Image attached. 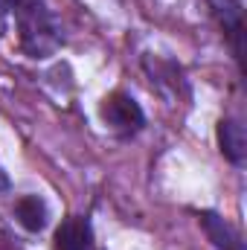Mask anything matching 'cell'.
Wrapping results in <instances>:
<instances>
[{
	"label": "cell",
	"instance_id": "obj_10",
	"mask_svg": "<svg viewBox=\"0 0 247 250\" xmlns=\"http://www.w3.org/2000/svg\"><path fill=\"white\" fill-rule=\"evenodd\" d=\"M6 3H9L12 9H18V6H21V3H26V0H6Z\"/></svg>",
	"mask_w": 247,
	"mask_h": 250
},
{
	"label": "cell",
	"instance_id": "obj_8",
	"mask_svg": "<svg viewBox=\"0 0 247 250\" xmlns=\"http://www.w3.org/2000/svg\"><path fill=\"white\" fill-rule=\"evenodd\" d=\"M0 250H18V248H15V245H12V242H9V239L0 233Z\"/></svg>",
	"mask_w": 247,
	"mask_h": 250
},
{
	"label": "cell",
	"instance_id": "obj_2",
	"mask_svg": "<svg viewBox=\"0 0 247 250\" xmlns=\"http://www.w3.org/2000/svg\"><path fill=\"white\" fill-rule=\"evenodd\" d=\"M102 117H105V123L111 125V128L125 131V134L143 128V123H145L143 108H140L128 93H111V96L105 99V105H102Z\"/></svg>",
	"mask_w": 247,
	"mask_h": 250
},
{
	"label": "cell",
	"instance_id": "obj_9",
	"mask_svg": "<svg viewBox=\"0 0 247 250\" xmlns=\"http://www.w3.org/2000/svg\"><path fill=\"white\" fill-rule=\"evenodd\" d=\"M9 187V181H6V175H3V169H0V189H6Z\"/></svg>",
	"mask_w": 247,
	"mask_h": 250
},
{
	"label": "cell",
	"instance_id": "obj_3",
	"mask_svg": "<svg viewBox=\"0 0 247 250\" xmlns=\"http://www.w3.org/2000/svg\"><path fill=\"white\" fill-rule=\"evenodd\" d=\"M93 248V230L87 218L70 215L64 218L62 227L56 230V250H90Z\"/></svg>",
	"mask_w": 247,
	"mask_h": 250
},
{
	"label": "cell",
	"instance_id": "obj_4",
	"mask_svg": "<svg viewBox=\"0 0 247 250\" xmlns=\"http://www.w3.org/2000/svg\"><path fill=\"white\" fill-rule=\"evenodd\" d=\"M218 146H221V154L242 166L245 163V151H247V137H245V128L236 123V120H221L218 123Z\"/></svg>",
	"mask_w": 247,
	"mask_h": 250
},
{
	"label": "cell",
	"instance_id": "obj_6",
	"mask_svg": "<svg viewBox=\"0 0 247 250\" xmlns=\"http://www.w3.org/2000/svg\"><path fill=\"white\" fill-rule=\"evenodd\" d=\"M15 215H18V221H21L29 233H38V230L47 227L50 209H47V204H44L38 195H26V198H21V201L15 204Z\"/></svg>",
	"mask_w": 247,
	"mask_h": 250
},
{
	"label": "cell",
	"instance_id": "obj_1",
	"mask_svg": "<svg viewBox=\"0 0 247 250\" xmlns=\"http://www.w3.org/2000/svg\"><path fill=\"white\" fill-rule=\"evenodd\" d=\"M18 29H21V47L32 59H47L59 47V32L50 18V12L41 6V0H26L18 9Z\"/></svg>",
	"mask_w": 247,
	"mask_h": 250
},
{
	"label": "cell",
	"instance_id": "obj_5",
	"mask_svg": "<svg viewBox=\"0 0 247 250\" xmlns=\"http://www.w3.org/2000/svg\"><path fill=\"white\" fill-rule=\"evenodd\" d=\"M201 227H204V233L209 236V242L215 245V248L221 250H245L242 245V236L221 218V215H215V212H201Z\"/></svg>",
	"mask_w": 247,
	"mask_h": 250
},
{
	"label": "cell",
	"instance_id": "obj_11",
	"mask_svg": "<svg viewBox=\"0 0 247 250\" xmlns=\"http://www.w3.org/2000/svg\"><path fill=\"white\" fill-rule=\"evenodd\" d=\"M0 26H3V9H0Z\"/></svg>",
	"mask_w": 247,
	"mask_h": 250
},
{
	"label": "cell",
	"instance_id": "obj_7",
	"mask_svg": "<svg viewBox=\"0 0 247 250\" xmlns=\"http://www.w3.org/2000/svg\"><path fill=\"white\" fill-rule=\"evenodd\" d=\"M215 15L221 18L224 29L230 32L233 44H236V53H242V0H209Z\"/></svg>",
	"mask_w": 247,
	"mask_h": 250
}]
</instances>
